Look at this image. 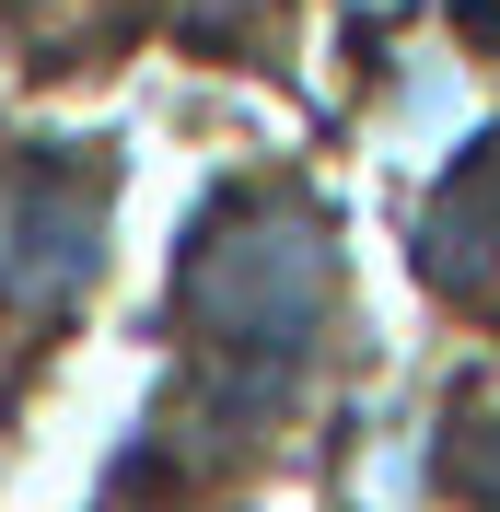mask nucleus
<instances>
[{
    "label": "nucleus",
    "mask_w": 500,
    "mask_h": 512,
    "mask_svg": "<svg viewBox=\"0 0 500 512\" xmlns=\"http://www.w3.org/2000/svg\"><path fill=\"white\" fill-rule=\"evenodd\" d=\"M326 315H338V268H326V233H314L303 198H233L187 256V338L210 373L233 384H291L326 350Z\"/></svg>",
    "instance_id": "nucleus-1"
},
{
    "label": "nucleus",
    "mask_w": 500,
    "mask_h": 512,
    "mask_svg": "<svg viewBox=\"0 0 500 512\" xmlns=\"http://www.w3.org/2000/svg\"><path fill=\"white\" fill-rule=\"evenodd\" d=\"M105 210H117V187H105L94 152L0 163V303L12 315L70 303V291L94 280V256H105Z\"/></svg>",
    "instance_id": "nucleus-2"
},
{
    "label": "nucleus",
    "mask_w": 500,
    "mask_h": 512,
    "mask_svg": "<svg viewBox=\"0 0 500 512\" xmlns=\"http://www.w3.org/2000/svg\"><path fill=\"white\" fill-rule=\"evenodd\" d=\"M419 256H431V291H466V303H500V152H477L454 187H442L431 233H419Z\"/></svg>",
    "instance_id": "nucleus-3"
},
{
    "label": "nucleus",
    "mask_w": 500,
    "mask_h": 512,
    "mask_svg": "<svg viewBox=\"0 0 500 512\" xmlns=\"http://www.w3.org/2000/svg\"><path fill=\"white\" fill-rule=\"evenodd\" d=\"M454 489H466V512H500V419H489V431H466V466H454Z\"/></svg>",
    "instance_id": "nucleus-4"
}]
</instances>
